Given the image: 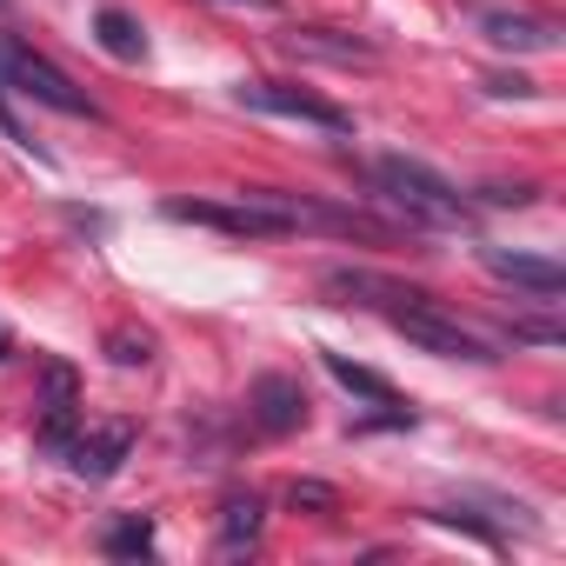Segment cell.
Listing matches in <instances>:
<instances>
[{"label": "cell", "instance_id": "1", "mask_svg": "<svg viewBox=\"0 0 566 566\" xmlns=\"http://www.w3.org/2000/svg\"><path fill=\"white\" fill-rule=\"evenodd\" d=\"M327 294H334L340 307H367V314H380V321H387L394 334H407L420 354L473 360V367L500 360V347H493L486 334H473L460 314H447V301H433L427 287H400V280L367 273V266H334V273H327Z\"/></svg>", "mask_w": 566, "mask_h": 566}, {"label": "cell", "instance_id": "2", "mask_svg": "<svg viewBox=\"0 0 566 566\" xmlns=\"http://www.w3.org/2000/svg\"><path fill=\"white\" fill-rule=\"evenodd\" d=\"M374 187L400 207L407 227H467V213H473V200H467L453 180H440L433 167H420V160H407V154L374 160Z\"/></svg>", "mask_w": 566, "mask_h": 566}, {"label": "cell", "instance_id": "3", "mask_svg": "<svg viewBox=\"0 0 566 566\" xmlns=\"http://www.w3.org/2000/svg\"><path fill=\"white\" fill-rule=\"evenodd\" d=\"M0 87L21 94V101H34V107H48V114H67V120H101L94 94L74 87L48 54H34V48L14 41V34H0Z\"/></svg>", "mask_w": 566, "mask_h": 566}, {"label": "cell", "instance_id": "4", "mask_svg": "<svg viewBox=\"0 0 566 566\" xmlns=\"http://www.w3.org/2000/svg\"><path fill=\"white\" fill-rule=\"evenodd\" d=\"M233 107L273 114V120H307L321 134H354V114L334 107V101H321V94H307L301 81H233Z\"/></svg>", "mask_w": 566, "mask_h": 566}, {"label": "cell", "instance_id": "5", "mask_svg": "<svg viewBox=\"0 0 566 566\" xmlns=\"http://www.w3.org/2000/svg\"><path fill=\"white\" fill-rule=\"evenodd\" d=\"M74 433H81V374L67 360H41V427H34V447L61 460Z\"/></svg>", "mask_w": 566, "mask_h": 566}, {"label": "cell", "instance_id": "6", "mask_svg": "<svg viewBox=\"0 0 566 566\" xmlns=\"http://www.w3.org/2000/svg\"><path fill=\"white\" fill-rule=\"evenodd\" d=\"M307 413H314V400H307V387H301L294 374H260V380L247 387V420H253V433H266V440L301 433Z\"/></svg>", "mask_w": 566, "mask_h": 566}, {"label": "cell", "instance_id": "7", "mask_svg": "<svg viewBox=\"0 0 566 566\" xmlns=\"http://www.w3.org/2000/svg\"><path fill=\"white\" fill-rule=\"evenodd\" d=\"M473 28L500 54H553L559 48V21L553 14H526V8H486Z\"/></svg>", "mask_w": 566, "mask_h": 566}, {"label": "cell", "instance_id": "8", "mask_svg": "<svg viewBox=\"0 0 566 566\" xmlns=\"http://www.w3.org/2000/svg\"><path fill=\"white\" fill-rule=\"evenodd\" d=\"M480 266H486L493 280H506V287H520V294H539V301H553V294H566V266H559V260H546V253H513V247H480Z\"/></svg>", "mask_w": 566, "mask_h": 566}, {"label": "cell", "instance_id": "9", "mask_svg": "<svg viewBox=\"0 0 566 566\" xmlns=\"http://www.w3.org/2000/svg\"><path fill=\"white\" fill-rule=\"evenodd\" d=\"M127 453H134V427H127V420H107V427H94V433H74L61 460H67L81 480H114Z\"/></svg>", "mask_w": 566, "mask_h": 566}, {"label": "cell", "instance_id": "10", "mask_svg": "<svg viewBox=\"0 0 566 566\" xmlns=\"http://www.w3.org/2000/svg\"><path fill=\"white\" fill-rule=\"evenodd\" d=\"M280 41H287V54H301V61H327V67H374V61H380L374 41L340 34V28H287Z\"/></svg>", "mask_w": 566, "mask_h": 566}, {"label": "cell", "instance_id": "11", "mask_svg": "<svg viewBox=\"0 0 566 566\" xmlns=\"http://www.w3.org/2000/svg\"><path fill=\"white\" fill-rule=\"evenodd\" d=\"M260 533H266V500H260V493H233V500H220V526H213V553H220V559L253 553Z\"/></svg>", "mask_w": 566, "mask_h": 566}, {"label": "cell", "instance_id": "12", "mask_svg": "<svg viewBox=\"0 0 566 566\" xmlns=\"http://www.w3.org/2000/svg\"><path fill=\"white\" fill-rule=\"evenodd\" d=\"M94 41H101L114 61H127V67L147 61V34H140V21L120 14V8H101V14H94Z\"/></svg>", "mask_w": 566, "mask_h": 566}, {"label": "cell", "instance_id": "13", "mask_svg": "<svg viewBox=\"0 0 566 566\" xmlns=\"http://www.w3.org/2000/svg\"><path fill=\"white\" fill-rule=\"evenodd\" d=\"M321 360H327V374H334L347 394H360V400H374V407H407V400H400V387H394V380H380L374 367H354L347 354H321Z\"/></svg>", "mask_w": 566, "mask_h": 566}, {"label": "cell", "instance_id": "14", "mask_svg": "<svg viewBox=\"0 0 566 566\" xmlns=\"http://www.w3.org/2000/svg\"><path fill=\"white\" fill-rule=\"evenodd\" d=\"M154 546H160L154 513H127V520H114V526L101 533V553H107V559H147Z\"/></svg>", "mask_w": 566, "mask_h": 566}, {"label": "cell", "instance_id": "15", "mask_svg": "<svg viewBox=\"0 0 566 566\" xmlns=\"http://www.w3.org/2000/svg\"><path fill=\"white\" fill-rule=\"evenodd\" d=\"M101 347H107L114 367H147V360H154V334H147V327H114Z\"/></svg>", "mask_w": 566, "mask_h": 566}, {"label": "cell", "instance_id": "16", "mask_svg": "<svg viewBox=\"0 0 566 566\" xmlns=\"http://www.w3.org/2000/svg\"><path fill=\"white\" fill-rule=\"evenodd\" d=\"M287 506L294 513H314V520H334L340 513V493L327 480H287Z\"/></svg>", "mask_w": 566, "mask_h": 566}, {"label": "cell", "instance_id": "17", "mask_svg": "<svg viewBox=\"0 0 566 566\" xmlns=\"http://www.w3.org/2000/svg\"><path fill=\"white\" fill-rule=\"evenodd\" d=\"M480 87H486V94H500V101H533V94H539L526 74H486Z\"/></svg>", "mask_w": 566, "mask_h": 566}, {"label": "cell", "instance_id": "18", "mask_svg": "<svg viewBox=\"0 0 566 566\" xmlns=\"http://www.w3.org/2000/svg\"><path fill=\"white\" fill-rule=\"evenodd\" d=\"M480 200H486V207H533L539 187H526V180H520V187H480Z\"/></svg>", "mask_w": 566, "mask_h": 566}, {"label": "cell", "instance_id": "19", "mask_svg": "<svg viewBox=\"0 0 566 566\" xmlns=\"http://www.w3.org/2000/svg\"><path fill=\"white\" fill-rule=\"evenodd\" d=\"M513 340H533V347H559V327H553V321H513Z\"/></svg>", "mask_w": 566, "mask_h": 566}, {"label": "cell", "instance_id": "20", "mask_svg": "<svg viewBox=\"0 0 566 566\" xmlns=\"http://www.w3.org/2000/svg\"><path fill=\"white\" fill-rule=\"evenodd\" d=\"M220 8H260V14H273L280 0H220Z\"/></svg>", "mask_w": 566, "mask_h": 566}, {"label": "cell", "instance_id": "21", "mask_svg": "<svg viewBox=\"0 0 566 566\" xmlns=\"http://www.w3.org/2000/svg\"><path fill=\"white\" fill-rule=\"evenodd\" d=\"M0 360H14V334H8V321H0Z\"/></svg>", "mask_w": 566, "mask_h": 566}]
</instances>
